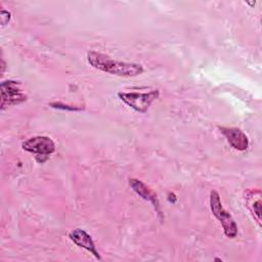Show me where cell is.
<instances>
[{
    "label": "cell",
    "mask_w": 262,
    "mask_h": 262,
    "mask_svg": "<svg viewBox=\"0 0 262 262\" xmlns=\"http://www.w3.org/2000/svg\"><path fill=\"white\" fill-rule=\"evenodd\" d=\"M87 60L92 68L119 77H135L143 73V68L139 63L115 60L96 51H89L87 53Z\"/></svg>",
    "instance_id": "cell-1"
},
{
    "label": "cell",
    "mask_w": 262,
    "mask_h": 262,
    "mask_svg": "<svg viewBox=\"0 0 262 262\" xmlns=\"http://www.w3.org/2000/svg\"><path fill=\"white\" fill-rule=\"evenodd\" d=\"M210 208L213 215L220 222L224 234L229 238L235 237L237 235L236 223L234 222L232 216L223 208L220 195L216 190H211L210 192Z\"/></svg>",
    "instance_id": "cell-2"
},
{
    "label": "cell",
    "mask_w": 262,
    "mask_h": 262,
    "mask_svg": "<svg viewBox=\"0 0 262 262\" xmlns=\"http://www.w3.org/2000/svg\"><path fill=\"white\" fill-rule=\"evenodd\" d=\"M24 150L36 155V160L39 163H44L50 155L55 151V144L50 137L34 136L21 143Z\"/></svg>",
    "instance_id": "cell-3"
},
{
    "label": "cell",
    "mask_w": 262,
    "mask_h": 262,
    "mask_svg": "<svg viewBox=\"0 0 262 262\" xmlns=\"http://www.w3.org/2000/svg\"><path fill=\"white\" fill-rule=\"evenodd\" d=\"M160 95L159 90H151L148 92H119V98L138 113H146L154 100Z\"/></svg>",
    "instance_id": "cell-4"
},
{
    "label": "cell",
    "mask_w": 262,
    "mask_h": 262,
    "mask_svg": "<svg viewBox=\"0 0 262 262\" xmlns=\"http://www.w3.org/2000/svg\"><path fill=\"white\" fill-rule=\"evenodd\" d=\"M20 83L13 80L3 81L1 83V108L6 105L19 104L27 100V95L19 88Z\"/></svg>",
    "instance_id": "cell-5"
},
{
    "label": "cell",
    "mask_w": 262,
    "mask_h": 262,
    "mask_svg": "<svg viewBox=\"0 0 262 262\" xmlns=\"http://www.w3.org/2000/svg\"><path fill=\"white\" fill-rule=\"evenodd\" d=\"M129 185L132 187V189L143 200L148 201L151 203V205L154 206L158 216L160 217V219H163V214L161 211V207H160V202L158 200L157 194L150 189L148 188L142 181L136 179V178H130L129 179Z\"/></svg>",
    "instance_id": "cell-6"
},
{
    "label": "cell",
    "mask_w": 262,
    "mask_h": 262,
    "mask_svg": "<svg viewBox=\"0 0 262 262\" xmlns=\"http://www.w3.org/2000/svg\"><path fill=\"white\" fill-rule=\"evenodd\" d=\"M69 238L78 247L85 249L86 251H88L89 253H91L96 259L100 260V255L98 253V251L96 250V246L91 237L90 234L87 233V231H85L84 229L81 228H76L74 230H72L69 233Z\"/></svg>",
    "instance_id": "cell-7"
},
{
    "label": "cell",
    "mask_w": 262,
    "mask_h": 262,
    "mask_svg": "<svg viewBox=\"0 0 262 262\" xmlns=\"http://www.w3.org/2000/svg\"><path fill=\"white\" fill-rule=\"evenodd\" d=\"M219 130L233 148L237 150H246L248 148L249 139L241 129L235 127H219Z\"/></svg>",
    "instance_id": "cell-8"
},
{
    "label": "cell",
    "mask_w": 262,
    "mask_h": 262,
    "mask_svg": "<svg viewBox=\"0 0 262 262\" xmlns=\"http://www.w3.org/2000/svg\"><path fill=\"white\" fill-rule=\"evenodd\" d=\"M260 190H249L247 192V207L256 218L257 222L261 224V199Z\"/></svg>",
    "instance_id": "cell-9"
}]
</instances>
